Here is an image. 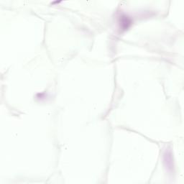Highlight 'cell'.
<instances>
[{
	"label": "cell",
	"mask_w": 184,
	"mask_h": 184,
	"mask_svg": "<svg viewBox=\"0 0 184 184\" xmlns=\"http://www.w3.org/2000/svg\"><path fill=\"white\" fill-rule=\"evenodd\" d=\"M130 24H131V21L127 16H123L120 18V25L123 30L127 29L130 27Z\"/></svg>",
	"instance_id": "6da1fadb"
}]
</instances>
